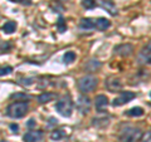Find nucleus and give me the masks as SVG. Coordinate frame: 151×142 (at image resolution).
<instances>
[{"label":"nucleus","instance_id":"f257e3e1","mask_svg":"<svg viewBox=\"0 0 151 142\" xmlns=\"http://www.w3.org/2000/svg\"><path fill=\"white\" fill-rule=\"evenodd\" d=\"M142 138V132L136 127H125L120 132L121 142H137Z\"/></svg>","mask_w":151,"mask_h":142},{"label":"nucleus","instance_id":"f03ea898","mask_svg":"<svg viewBox=\"0 0 151 142\" xmlns=\"http://www.w3.org/2000/svg\"><path fill=\"white\" fill-rule=\"evenodd\" d=\"M77 86L82 93L93 92L97 87V78L93 77V75H83L82 78L78 79Z\"/></svg>","mask_w":151,"mask_h":142},{"label":"nucleus","instance_id":"7ed1b4c3","mask_svg":"<svg viewBox=\"0 0 151 142\" xmlns=\"http://www.w3.org/2000/svg\"><path fill=\"white\" fill-rule=\"evenodd\" d=\"M28 111V103L27 102H15L12 103L8 107L6 113L12 118H22Z\"/></svg>","mask_w":151,"mask_h":142},{"label":"nucleus","instance_id":"20e7f679","mask_svg":"<svg viewBox=\"0 0 151 142\" xmlns=\"http://www.w3.org/2000/svg\"><path fill=\"white\" fill-rule=\"evenodd\" d=\"M55 110L64 117H69L73 111V103L69 98H63L55 103Z\"/></svg>","mask_w":151,"mask_h":142},{"label":"nucleus","instance_id":"39448f33","mask_svg":"<svg viewBox=\"0 0 151 142\" xmlns=\"http://www.w3.org/2000/svg\"><path fill=\"white\" fill-rule=\"evenodd\" d=\"M136 97V94L134 92H130V91H126V92H122L121 94L117 98L113 99L112 102V106L113 107H120V106H124L126 103H129L130 101H132Z\"/></svg>","mask_w":151,"mask_h":142},{"label":"nucleus","instance_id":"423d86ee","mask_svg":"<svg viewBox=\"0 0 151 142\" xmlns=\"http://www.w3.org/2000/svg\"><path fill=\"white\" fill-rule=\"evenodd\" d=\"M76 106H77V110L82 115H87L91 110V99L87 96H79L77 98V102H76Z\"/></svg>","mask_w":151,"mask_h":142},{"label":"nucleus","instance_id":"0eeeda50","mask_svg":"<svg viewBox=\"0 0 151 142\" xmlns=\"http://www.w3.org/2000/svg\"><path fill=\"white\" fill-rule=\"evenodd\" d=\"M106 87L110 92H117L122 88V83H121V80L119 78L111 77V78H108L106 80Z\"/></svg>","mask_w":151,"mask_h":142},{"label":"nucleus","instance_id":"6e6552de","mask_svg":"<svg viewBox=\"0 0 151 142\" xmlns=\"http://www.w3.org/2000/svg\"><path fill=\"white\" fill-rule=\"evenodd\" d=\"M134 52V47L131 44H120L115 48V53L121 57H129Z\"/></svg>","mask_w":151,"mask_h":142},{"label":"nucleus","instance_id":"1a4fd4ad","mask_svg":"<svg viewBox=\"0 0 151 142\" xmlns=\"http://www.w3.org/2000/svg\"><path fill=\"white\" fill-rule=\"evenodd\" d=\"M42 136H43V132L42 131H30L24 135L23 140L25 142H38L42 138Z\"/></svg>","mask_w":151,"mask_h":142},{"label":"nucleus","instance_id":"9d476101","mask_svg":"<svg viewBox=\"0 0 151 142\" xmlns=\"http://www.w3.org/2000/svg\"><path fill=\"white\" fill-rule=\"evenodd\" d=\"M100 5L105 9L106 11H108L111 15H116L117 14V8L111 0H100Z\"/></svg>","mask_w":151,"mask_h":142},{"label":"nucleus","instance_id":"9b49d317","mask_svg":"<svg viewBox=\"0 0 151 142\" xmlns=\"http://www.w3.org/2000/svg\"><path fill=\"white\" fill-rule=\"evenodd\" d=\"M94 105H96V108L98 111H102L108 106V98L103 94H100V96L96 97V101H94Z\"/></svg>","mask_w":151,"mask_h":142},{"label":"nucleus","instance_id":"f8f14e48","mask_svg":"<svg viewBox=\"0 0 151 142\" xmlns=\"http://www.w3.org/2000/svg\"><path fill=\"white\" fill-rule=\"evenodd\" d=\"M79 28L84 30H89L96 28V20H93L91 18H83L81 22H79Z\"/></svg>","mask_w":151,"mask_h":142},{"label":"nucleus","instance_id":"ddd939ff","mask_svg":"<svg viewBox=\"0 0 151 142\" xmlns=\"http://www.w3.org/2000/svg\"><path fill=\"white\" fill-rule=\"evenodd\" d=\"M110 25H111V23L106 18H98L96 20V28L98 30H106L110 28Z\"/></svg>","mask_w":151,"mask_h":142},{"label":"nucleus","instance_id":"4468645a","mask_svg":"<svg viewBox=\"0 0 151 142\" xmlns=\"http://www.w3.org/2000/svg\"><path fill=\"white\" fill-rule=\"evenodd\" d=\"M149 58H151V40L147 43V45L141 50V54H140V60H145V62H147Z\"/></svg>","mask_w":151,"mask_h":142},{"label":"nucleus","instance_id":"2eb2a0df","mask_svg":"<svg viewBox=\"0 0 151 142\" xmlns=\"http://www.w3.org/2000/svg\"><path fill=\"white\" fill-rule=\"evenodd\" d=\"M17 29V23L15 22H6L5 24L3 25V30L6 34H12L13 32H15Z\"/></svg>","mask_w":151,"mask_h":142},{"label":"nucleus","instance_id":"dca6fc26","mask_svg":"<svg viewBox=\"0 0 151 142\" xmlns=\"http://www.w3.org/2000/svg\"><path fill=\"white\" fill-rule=\"evenodd\" d=\"M53 98H54V94H53V93L45 92V93H42L40 96L38 97V101H39V103H48V102H50Z\"/></svg>","mask_w":151,"mask_h":142},{"label":"nucleus","instance_id":"f3484780","mask_svg":"<svg viewBox=\"0 0 151 142\" xmlns=\"http://www.w3.org/2000/svg\"><path fill=\"white\" fill-rule=\"evenodd\" d=\"M100 67H101V63L98 62V60H94V59L89 60V62H87V64H86V69L89 70V72H94V70L98 69Z\"/></svg>","mask_w":151,"mask_h":142},{"label":"nucleus","instance_id":"a211bd4d","mask_svg":"<svg viewBox=\"0 0 151 142\" xmlns=\"http://www.w3.org/2000/svg\"><path fill=\"white\" fill-rule=\"evenodd\" d=\"M127 115L131 116V117H141L144 115V110L141 107H134L131 110L127 111Z\"/></svg>","mask_w":151,"mask_h":142},{"label":"nucleus","instance_id":"6ab92c4d","mask_svg":"<svg viewBox=\"0 0 151 142\" xmlns=\"http://www.w3.org/2000/svg\"><path fill=\"white\" fill-rule=\"evenodd\" d=\"M74 59H76V53L74 52H65V54L63 55V62L67 63V64L74 62Z\"/></svg>","mask_w":151,"mask_h":142},{"label":"nucleus","instance_id":"aec40b11","mask_svg":"<svg viewBox=\"0 0 151 142\" xmlns=\"http://www.w3.org/2000/svg\"><path fill=\"white\" fill-rule=\"evenodd\" d=\"M57 29H58V32H60V33H64L65 30H67V25H65V22H64L63 16L58 18V22H57Z\"/></svg>","mask_w":151,"mask_h":142},{"label":"nucleus","instance_id":"412c9836","mask_svg":"<svg viewBox=\"0 0 151 142\" xmlns=\"http://www.w3.org/2000/svg\"><path fill=\"white\" fill-rule=\"evenodd\" d=\"M82 6L84 9H93L96 6V0H82Z\"/></svg>","mask_w":151,"mask_h":142},{"label":"nucleus","instance_id":"4be33fe9","mask_svg":"<svg viewBox=\"0 0 151 142\" xmlns=\"http://www.w3.org/2000/svg\"><path fill=\"white\" fill-rule=\"evenodd\" d=\"M64 136V132L62 131V130H57V131H53L52 132V135H50V138L52 140H60L62 137Z\"/></svg>","mask_w":151,"mask_h":142},{"label":"nucleus","instance_id":"5701e85b","mask_svg":"<svg viewBox=\"0 0 151 142\" xmlns=\"http://www.w3.org/2000/svg\"><path fill=\"white\" fill-rule=\"evenodd\" d=\"M10 98L13 99H23V102H25V99H30V96H28L25 93H15V94H12Z\"/></svg>","mask_w":151,"mask_h":142},{"label":"nucleus","instance_id":"b1692460","mask_svg":"<svg viewBox=\"0 0 151 142\" xmlns=\"http://www.w3.org/2000/svg\"><path fill=\"white\" fill-rule=\"evenodd\" d=\"M13 72V68L6 65V67H0V75H8Z\"/></svg>","mask_w":151,"mask_h":142},{"label":"nucleus","instance_id":"393cba45","mask_svg":"<svg viewBox=\"0 0 151 142\" xmlns=\"http://www.w3.org/2000/svg\"><path fill=\"white\" fill-rule=\"evenodd\" d=\"M10 1H13V3H20V4H23V5H27V6L32 5V0H10Z\"/></svg>","mask_w":151,"mask_h":142},{"label":"nucleus","instance_id":"a878e982","mask_svg":"<svg viewBox=\"0 0 151 142\" xmlns=\"http://www.w3.org/2000/svg\"><path fill=\"white\" fill-rule=\"evenodd\" d=\"M142 142H151V131L146 132V133L142 136Z\"/></svg>","mask_w":151,"mask_h":142},{"label":"nucleus","instance_id":"bb28decb","mask_svg":"<svg viewBox=\"0 0 151 142\" xmlns=\"http://www.w3.org/2000/svg\"><path fill=\"white\" fill-rule=\"evenodd\" d=\"M35 125H37V122H35L34 118H30V120L28 121V123H27V126L29 127V128H32V127H34Z\"/></svg>","mask_w":151,"mask_h":142},{"label":"nucleus","instance_id":"cd10ccee","mask_svg":"<svg viewBox=\"0 0 151 142\" xmlns=\"http://www.w3.org/2000/svg\"><path fill=\"white\" fill-rule=\"evenodd\" d=\"M10 130H12L13 132H15V133H17V132L19 131V126H18L17 123H12V125H10Z\"/></svg>","mask_w":151,"mask_h":142},{"label":"nucleus","instance_id":"c85d7f7f","mask_svg":"<svg viewBox=\"0 0 151 142\" xmlns=\"http://www.w3.org/2000/svg\"><path fill=\"white\" fill-rule=\"evenodd\" d=\"M49 121H50V125H57V120H54V118H49Z\"/></svg>","mask_w":151,"mask_h":142},{"label":"nucleus","instance_id":"c756f323","mask_svg":"<svg viewBox=\"0 0 151 142\" xmlns=\"http://www.w3.org/2000/svg\"><path fill=\"white\" fill-rule=\"evenodd\" d=\"M147 63H149V64H151V58H149V60H147Z\"/></svg>","mask_w":151,"mask_h":142},{"label":"nucleus","instance_id":"7c9ffc66","mask_svg":"<svg viewBox=\"0 0 151 142\" xmlns=\"http://www.w3.org/2000/svg\"><path fill=\"white\" fill-rule=\"evenodd\" d=\"M55 1H64V0H55Z\"/></svg>","mask_w":151,"mask_h":142},{"label":"nucleus","instance_id":"2f4dec72","mask_svg":"<svg viewBox=\"0 0 151 142\" xmlns=\"http://www.w3.org/2000/svg\"><path fill=\"white\" fill-rule=\"evenodd\" d=\"M1 142H6V141H1Z\"/></svg>","mask_w":151,"mask_h":142},{"label":"nucleus","instance_id":"473e14b6","mask_svg":"<svg viewBox=\"0 0 151 142\" xmlns=\"http://www.w3.org/2000/svg\"><path fill=\"white\" fill-rule=\"evenodd\" d=\"M150 96H151V93H150Z\"/></svg>","mask_w":151,"mask_h":142}]
</instances>
